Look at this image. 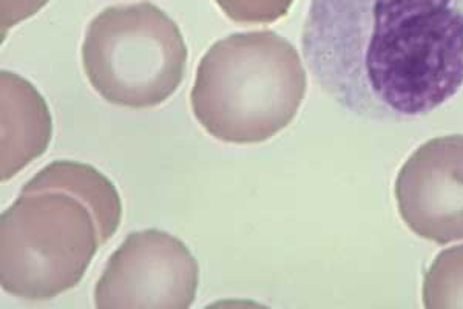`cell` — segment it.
Masks as SVG:
<instances>
[{
    "label": "cell",
    "instance_id": "obj_1",
    "mask_svg": "<svg viewBox=\"0 0 463 309\" xmlns=\"http://www.w3.org/2000/svg\"><path fill=\"white\" fill-rule=\"evenodd\" d=\"M301 45L345 111L419 120L463 85V0H312Z\"/></svg>",
    "mask_w": 463,
    "mask_h": 309
},
{
    "label": "cell",
    "instance_id": "obj_2",
    "mask_svg": "<svg viewBox=\"0 0 463 309\" xmlns=\"http://www.w3.org/2000/svg\"><path fill=\"white\" fill-rule=\"evenodd\" d=\"M121 220V197L104 173L70 159L48 164L0 218L2 289L43 302L76 288Z\"/></svg>",
    "mask_w": 463,
    "mask_h": 309
},
{
    "label": "cell",
    "instance_id": "obj_3",
    "mask_svg": "<svg viewBox=\"0 0 463 309\" xmlns=\"http://www.w3.org/2000/svg\"><path fill=\"white\" fill-rule=\"evenodd\" d=\"M306 89L300 53L285 37L270 30L235 33L201 59L190 102L218 141L260 144L289 126Z\"/></svg>",
    "mask_w": 463,
    "mask_h": 309
},
{
    "label": "cell",
    "instance_id": "obj_4",
    "mask_svg": "<svg viewBox=\"0 0 463 309\" xmlns=\"http://www.w3.org/2000/svg\"><path fill=\"white\" fill-rule=\"evenodd\" d=\"M187 45L167 13L150 2L109 6L90 22L82 67L107 102L132 111L164 104L183 84Z\"/></svg>",
    "mask_w": 463,
    "mask_h": 309
},
{
    "label": "cell",
    "instance_id": "obj_5",
    "mask_svg": "<svg viewBox=\"0 0 463 309\" xmlns=\"http://www.w3.org/2000/svg\"><path fill=\"white\" fill-rule=\"evenodd\" d=\"M200 266L169 232H132L107 263L95 288L98 309H187L195 302Z\"/></svg>",
    "mask_w": 463,
    "mask_h": 309
},
{
    "label": "cell",
    "instance_id": "obj_6",
    "mask_svg": "<svg viewBox=\"0 0 463 309\" xmlns=\"http://www.w3.org/2000/svg\"><path fill=\"white\" fill-rule=\"evenodd\" d=\"M399 214L420 238L463 240V135L423 142L395 179Z\"/></svg>",
    "mask_w": 463,
    "mask_h": 309
},
{
    "label": "cell",
    "instance_id": "obj_7",
    "mask_svg": "<svg viewBox=\"0 0 463 309\" xmlns=\"http://www.w3.org/2000/svg\"><path fill=\"white\" fill-rule=\"evenodd\" d=\"M2 102V181L16 177L47 152L53 137V118L47 101L34 85L19 74H0Z\"/></svg>",
    "mask_w": 463,
    "mask_h": 309
},
{
    "label": "cell",
    "instance_id": "obj_8",
    "mask_svg": "<svg viewBox=\"0 0 463 309\" xmlns=\"http://www.w3.org/2000/svg\"><path fill=\"white\" fill-rule=\"evenodd\" d=\"M421 297L430 309L463 308V245L437 256L425 274Z\"/></svg>",
    "mask_w": 463,
    "mask_h": 309
},
{
    "label": "cell",
    "instance_id": "obj_9",
    "mask_svg": "<svg viewBox=\"0 0 463 309\" xmlns=\"http://www.w3.org/2000/svg\"><path fill=\"white\" fill-rule=\"evenodd\" d=\"M231 21L242 25H268L288 16L295 0H215Z\"/></svg>",
    "mask_w": 463,
    "mask_h": 309
}]
</instances>
